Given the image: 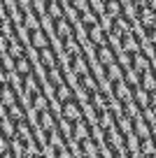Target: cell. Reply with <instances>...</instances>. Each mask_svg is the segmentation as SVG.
Wrapping results in <instances>:
<instances>
[{"label": "cell", "mask_w": 156, "mask_h": 158, "mask_svg": "<svg viewBox=\"0 0 156 158\" xmlns=\"http://www.w3.org/2000/svg\"><path fill=\"white\" fill-rule=\"evenodd\" d=\"M44 2H49V0H44Z\"/></svg>", "instance_id": "obj_38"}, {"label": "cell", "mask_w": 156, "mask_h": 158, "mask_svg": "<svg viewBox=\"0 0 156 158\" xmlns=\"http://www.w3.org/2000/svg\"><path fill=\"white\" fill-rule=\"evenodd\" d=\"M135 100L140 102L142 109L151 107V91H147L145 86H137V89H135Z\"/></svg>", "instance_id": "obj_24"}, {"label": "cell", "mask_w": 156, "mask_h": 158, "mask_svg": "<svg viewBox=\"0 0 156 158\" xmlns=\"http://www.w3.org/2000/svg\"><path fill=\"white\" fill-rule=\"evenodd\" d=\"M37 58H40V63H42V68L44 70H51V68H56V63H58V56H56V51L51 49V47H44V49H40L37 51Z\"/></svg>", "instance_id": "obj_9"}, {"label": "cell", "mask_w": 156, "mask_h": 158, "mask_svg": "<svg viewBox=\"0 0 156 158\" xmlns=\"http://www.w3.org/2000/svg\"><path fill=\"white\" fill-rule=\"evenodd\" d=\"M37 114V126L40 133H49V130H56V118L51 114V109H44V112H35Z\"/></svg>", "instance_id": "obj_6"}, {"label": "cell", "mask_w": 156, "mask_h": 158, "mask_svg": "<svg viewBox=\"0 0 156 158\" xmlns=\"http://www.w3.org/2000/svg\"><path fill=\"white\" fill-rule=\"evenodd\" d=\"M26 37H28L30 47L33 49H44V47H49V35L44 33L42 28H26Z\"/></svg>", "instance_id": "obj_3"}, {"label": "cell", "mask_w": 156, "mask_h": 158, "mask_svg": "<svg viewBox=\"0 0 156 158\" xmlns=\"http://www.w3.org/2000/svg\"><path fill=\"white\" fill-rule=\"evenodd\" d=\"M114 114H117V109L114 107H105V109H100V114H98V130H110L112 128V123H114Z\"/></svg>", "instance_id": "obj_8"}, {"label": "cell", "mask_w": 156, "mask_h": 158, "mask_svg": "<svg viewBox=\"0 0 156 158\" xmlns=\"http://www.w3.org/2000/svg\"><path fill=\"white\" fill-rule=\"evenodd\" d=\"M63 54L68 56V58H75V56L82 54V47H79V42H75V37L68 40V42H63Z\"/></svg>", "instance_id": "obj_27"}, {"label": "cell", "mask_w": 156, "mask_h": 158, "mask_svg": "<svg viewBox=\"0 0 156 158\" xmlns=\"http://www.w3.org/2000/svg\"><path fill=\"white\" fill-rule=\"evenodd\" d=\"M102 74L110 79V81H117V79H124V65L121 63H110V65H105L102 68Z\"/></svg>", "instance_id": "obj_13"}, {"label": "cell", "mask_w": 156, "mask_h": 158, "mask_svg": "<svg viewBox=\"0 0 156 158\" xmlns=\"http://www.w3.org/2000/svg\"><path fill=\"white\" fill-rule=\"evenodd\" d=\"M131 95H135V89H133L131 84H128L126 79H117V81H112V98L117 100V102H126V100H131Z\"/></svg>", "instance_id": "obj_2"}, {"label": "cell", "mask_w": 156, "mask_h": 158, "mask_svg": "<svg viewBox=\"0 0 156 158\" xmlns=\"http://www.w3.org/2000/svg\"><path fill=\"white\" fill-rule=\"evenodd\" d=\"M137 21H140V26L145 28V26H149V23H154V21H156V12L151 10L149 5L137 7Z\"/></svg>", "instance_id": "obj_16"}, {"label": "cell", "mask_w": 156, "mask_h": 158, "mask_svg": "<svg viewBox=\"0 0 156 158\" xmlns=\"http://www.w3.org/2000/svg\"><path fill=\"white\" fill-rule=\"evenodd\" d=\"M30 109H33V112H44V109H49V102H47V98H44V93H40L37 98H35V102L30 105Z\"/></svg>", "instance_id": "obj_31"}, {"label": "cell", "mask_w": 156, "mask_h": 158, "mask_svg": "<svg viewBox=\"0 0 156 158\" xmlns=\"http://www.w3.org/2000/svg\"><path fill=\"white\" fill-rule=\"evenodd\" d=\"M14 102H16V91L10 86L7 79H2V107H10Z\"/></svg>", "instance_id": "obj_20"}, {"label": "cell", "mask_w": 156, "mask_h": 158, "mask_svg": "<svg viewBox=\"0 0 156 158\" xmlns=\"http://www.w3.org/2000/svg\"><path fill=\"white\" fill-rule=\"evenodd\" d=\"M54 23H56V37L61 40V44L75 37V26L70 23L65 16H63V19H58V21H54Z\"/></svg>", "instance_id": "obj_5"}, {"label": "cell", "mask_w": 156, "mask_h": 158, "mask_svg": "<svg viewBox=\"0 0 156 158\" xmlns=\"http://www.w3.org/2000/svg\"><path fill=\"white\" fill-rule=\"evenodd\" d=\"M149 133H151V126L147 121V116H137L135 118V135L142 139V137H149Z\"/></svg>", "instance_id": "obj_22"}, {"label": "cell", "mask_w": 156, "mask_h": 158, "mask_svg": "<svg viewBox=\"0 0 156 158\" xmlns=\"http://www.w3.org/2000/svg\"><path fill=\"white\" fill-rule=\"evenodd\" d=\"M86 37H89V42H91L93 47L107 44V37H105V28H102V23H93L91 28L86 30Z\"/></svg>", "instance_id": "obj_7"}, {"label": "cell", "mask_w": 156, "mask_h": 158, "mask_svg": "<svg viewBox=\"0 0 156 158\" xmlns=\"http://www.w3.org/2000/svg\"><path fill=\"white\" fill-rule=\"evenodd\" d=\"M70 98H72V89H70L65 81H63V84H58V86H54V100L58 105H63L65 100H70Z\"/></svg>", "instance_id": "obj_18"}, {"label": "cell", "mask_w": 156, "mask_h": 158, "mask_svg": "<svg viewBox=\"0 0 156 158\" xmlns=\"http://www.w3.org/2000/svg\"><path fill=\"white\" fill-rule=\"evenodd\" d=\"M47 72V84H51V86H58V84H63V70L56 65V68H51V70H44Z\"/></svg>", "instance_id": "obj_25"}, {"label": "cell", "mask_w": 156, "mask_h": 158, "mask_svg": "<svg viewBox=\"0 0 156 158\" xmlns=\"http://www.w3.org/2000/svg\"><path fill=\"white\" fill-rule=\"evenodd\" d=\"M14 72L19 74V77H26V74H33V63L28 60V56H21V58H16Z\"/></svg>", "instance_id": "obj_21"}, {"label": "cell", "mask_w": 156, "mask_h": 158, "mask_svg": "<svg viewBox=\"0 0 156 158\" xmlns=\"http://www.w3.org/2000/svg\"><path fill=\"white\" fill-rule=\"evenodd\" d=\"M133 5H135V10L137 7H145V5H149V0H131Z\"/></svg>", "instance_id": "obj_34"}, {"label": "cell", "mask_w": 156, "mask_h": 158, "mask_svg": "<svg viewBox=\"0 0 156 158\" xmlns=\"http://www.w3.org/2000/svg\"><path fill=\"white\" fill-rule=\"evenodd\" d=\"M117 128H119V133H124V135L135 133V118H133V116H128V114H119Z\"/></svg>", "instance_id": "obj_14"}, {"label": "cell", "mask_w": 156, "mask_h": 158, "mask_svg": "<svg viewBox=\"0 0 156 158\" xmlns=\"http://www.w3.org/2000/svg\"><path fill=\"white\" fill-rule=\"evenodd\" d=\"M154 56H156V44H154Z\"/></svg>", "instance_id": "obj_37"}, {"label": "cell", "mask_w": 156, "mask_h": 158, "mask_svg": "<svg viewBox=\"0 0 156 158\" xmlns=\"http://www.w3.org/2000/svg\"><path fill=\"white\" fill-rule=\"evenodd\" d=\"M70 70H72V74H84V72H89L84 54H79V56H75V58H70Z\"/></svg>", "instance_id": "obj_23"}, {"label": "cell", "mask_w": 156, "mask_h": 158, "mask_svg": "<svg viewBox=\"0 0 156 158\" xmlns=\"http://www.w3.org/2000/svg\"><path fill=\"white\" fill-rule=\"evenodd\" d=\"M145 37H147V42H149L151 47L156 44V21L149 23V26H145Z\"/></svg>", "instance_id": "obj_32"}, {"label": "cell", "mask_w": 156, "mask_h": 158, "mask_svg": "<svg viewBox=\"0 0 156 158\" xmlns=\"http://www.w3.org/2000/svg\"><path fill=\"white\" fill-rule=\"evenodd\" d=\"M121 114H128V116L137 118V116H142V107L137 100H126V102H121Z\"/></svg>", "instance_id": "obj_19"}, {"label": "cell", "mask_w": 156, "mask_h": 158, "mask_svg": "<svg viewBox=\"0 0 156 158\" xmlns=\"http://www.w3.org/2000/svg\"><path fill=\"white\" fill-rule=\"evenodd\" d=\"M137 151H140L142 156L149 158L151 153H156V142H154L151 137H142V139H140V149H137Z\"/></svg>", "instance_id": "obj_28"}, {"label": "cell", "mask_w": 156, "mask_h": 158, "mask_svg": "<svg viewBox=\"0 0 156 158\" xmlns=\"http://www.w3.org/2000/svg\"><path fill=\"white\" fill-rule=\"evenodd\" d=\"M93 56H96V60H98V65H100V68L114 63V58H117V54H114V49H112L110 44H98L96 51H93Z\"/></svg>", "instance_id": "obj_4"}, {"label": "cell", "mask_w": 156, "mask_h": 158, "mask_svg": "<svg viewBox=\"0 0 156 158\" xmlns=\"http://www.w3.org/2000/svg\"><path fill=\"white\" fill-rule=\"evenodd\" d=\"M140 86H145V89L151 91V93L156 91V74H154V70H147V72L142 74V84Z\"/></svg>", "instance_id": "obj_30"}, {"label": "cell", "mask_w": 156, "mask_h": 158, "mask_svg": "<svg viewBox=\"0 0 156 158\" xmlns=\"http://www.w3.org/2000/svg\"><path fill=\"white\" fill-rule=\"evenodd\" d=\"M82 114H84V109H82V105H79V100H75V98L65 100V102L61 105V116H63L65 121H70V123L79 121Z\"/></svg>", "instance_id": "obj_1"}, {"label": "cell", "mask_w": 156, "mask_h": 158, "mask_svg": "<svg viewBox=\"0 0 156 158\" xmlns=\"http://www.w3.org/2000/svg\"><path fill=\"white\" fill-rule=\"evenodd\" d=\"M70 7H72L75 12H89L91 10V5H89V0H68Z\"/></svg>", "instance_id": "obj_33"}, {"label": "cell", "mask_w": 156, "mask_h": 158, "mask_svg": "<svg viewBox=\"0 0 156 158\" xmlns=\"http://www.w3.org/2000/svg\"><path fill=\"white\" fill-rule=\"evenodd\" d=\"M91 135V126H89V121H75L72 123V135H70V139H75V142H79V139L89 137Z\"/></svg>", "instance_id": "obj_11"}, {"label": "cell", "mask_w": 156, "mask_h": 158, "mask_svg": "<svg viewBox=\"0 0 156 158\" xmlns=\"http://www.w3.org/2000/svg\"><path fill=\"white\" fill-rule=\"evenodd\" d=\"M133 68L137 70L140 74H145L147 70H151V63H149V58H147V54L145 51H135V60H133Z\"/></svg>", "instance_id": "obj_17"}, {"label": "cell", "mask_w": 156, "mask_h": 158, "mask_svg": "<svg viewBox=\"0 0 156 158\" xmlns=\"http://www.w3.org/2000/svg\"><path fill=\"white\" fill-rule=\"evenodd\" d=\"M16 137L24 139L26 144L35 142V133H33V126L26 121V118H21V121H16Z\"/></svg>", "instance_id": "obj_10"}, {"label": "cell", "mask_w": 156, "mask_h": 158, "mask_svg": "<svg viewBox=\"0 0 156 158\" xmlns=\"http://www.w3.org/2000/svg\"><path fill=\"white\" fill-rule=\"evenodd\" d=\"M77 151H79V156H84V153L96 156V153H98V139H93L91 135L84 137V139H79V142H77Z\"/></svg>", "instance_id": "obj_12"}, {"label": "cell", "mask_w": 156, "mask_h": 158, "mask_svg": "<svg viewBox=\"0 0 156 158\" xmlns=\"http://www.w3.org/2000/svg\"><path fill=\"white\" fill-rule=\"evenodd\" d=\"M121 12H124V7H121V2H119V0H105V14H110V16H114V19H117Z\"/></svg>", "instance_id": "obj_29"}, {"label": "cell", "mask_w": 156, "mask_h": 158, "mask_svg": "<svg viewBox=\"0 0 156 158\" xmlns=\"http://www.w3.org/2000/svg\"><path fill=\"white\" fill-rule=\"evenodd\" d=\"M149 158H156V153H151V156H149Z\"/></svg>", "instance_id": "obj_36"}, {"label": "cell", "mask_w": 156, "mask_h": 158, "mask_svg": "<svg viewBox=\"0 0 156 158\" xmlns=\"http://www.w3.org/2000/svg\"><path fill=\"white\" fill-rule=\"evenodd\" d=\"M2 112H5L7 116H10L12 121H14V123H16V121H21V118H24V114H26V112H24V107H21L19 102L10 105V107H2Z\"/></svg>", "instance_id": "obj_26"}, {"label": "cell", "mask_w": 156, "mask_h": 158, "mask_svg": "<svg viewBox=\"0 0 156 158\" xmlns=\"http://www.w3.org/2000/svg\"><path fill=\"white\" fill-rule=\"evenodd\" d=\"M44 14L47 16H51L54 21H58V19H63V7H61V2L58 0H49V2H44Z\"/></svg>", "instance_id": "obj_15"}, {"label": "cell", "mask_w": 156, "mask_h": 158, "mask_svg": "<svg viewBox=\"0 0 156 158\" xmlns=\"http://www.w3.org/2000/svg\"><path fill=\"white\" fill-rule=\"evenodd\" d=\"M151 107H156V91L151 93Z\"/></svg>", "instance_id": "obj_35"}]
</instances>
